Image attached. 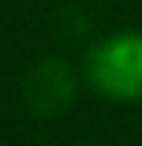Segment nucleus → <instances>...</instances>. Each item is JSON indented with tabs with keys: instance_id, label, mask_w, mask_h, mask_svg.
Here are the masks:
<instances>
[{
	"instance_id": "2",
	"label": "nucleus",
	"mask_w": 142,
	"mask_h": 146,
	"mask_svg": "<svg viewBox=\"0 0 142 146\" xmlns=\"http://www.w3.org/2000/svg\"><path fill=\"white\" fill-rule=\"evenodd\" d=\"M78 95V72L64 58H44L24 78V102L37 115H58Z\"/></svg>"
},
{
	"instance_id": "1",
	"label": "nucleus",
	"mask_w": 142,
	"mask_h": 146,
	"mask_svg": "<svg viewBox=\"0 0 142 146\" xmlns=\"http://www.w3.org/2000/svg\"><path fill=\"white\" fill-rule=\"evenodd\" d=\"M85 78L108 102H142V31H115L95 41L85 58Z\"/></svg>"
}]
</instances>
